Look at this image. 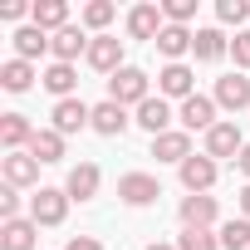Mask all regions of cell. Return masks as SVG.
<instances>
[{
	"instance_id": "cell-1",
	"label": "cell",
	"mask_w": 250,
	"mask_h": 250,
	"mask_svg": "<svg viewBox=\"0 0 250 250\" xmlns=\"http://www.w3.org/2000/svg\"><path fill=\"white\" fill-rule=\"evenodd\" d=\"M64 216H69V191L64 187H40L30 196V221L35 226H64Z\"/></svg>"
},
{
	"instance_id": "cell-2",
	"label": "cell",
	"mask_w": 250,
	"mask_h": 250,
	"mask_svg": "<svg viewBox=\"0 0 250 250\" xmlns=\"http://www.w3.org/2000/svg\"><path fill=\"white\" fill-rule=\"evenodd\" d=\"M108 98H113V103H123V108H128V103H133V108H138V103H147V98H152V93H147V74H143V69H133V64H128V69H118V74L108 79Z\"/></svg>"
},
{
	"instance_id": "cell-3",
	"label": "cell",
	"mask_w": 250,
	"mask_h": 250,
	"mask_svg": "<svg viewBox=\"0 0 250 250\" xmlns=\"http://www.w3.org/2000/svg\"><path fill=\"white\" fill-rule=\"evenodd\" d=\"M162 196V182L152 172H128V177H118V201H128V206H152Z\"/></svg>"
},
{
	"instance_id": "cell-4",
	"label": "cell",
	"mask_w": 250,
	"mask_h": 250,
	"mask_svg": "<svg viewBox=\"0 0 250 250\" xmlns=\"http://www.w3.org/2000/svg\"><path fill=\"white\" fill-rule=\"evenodd\" d=\"M177 172H182V187H187V196H206V191L216 187V162H211L206 152H191V157H187Z\"/></svg>"
},
{
	"instance_id": "cell-5",
	"label": "cell",
	"mask_w": 250,
	"mask_h": 250,
	"mask_svg": "<svg viewBox=\"0 0 250 250\" xmlns=\"http://www.w3.org/2000/svg\"><path fill=\"white\" fill-rule=\"evenodd\" d=\"M177 118H182L187 133H211L216 123H221V118H216V98H206V93H191V98L177 108Z\"/></svg>"
},
{
	"instance_id": "cell-6",
	"label": "cell",
	"mask_w": 250,
	"mask_h": 250,
	"mask_svg": "<svg viewBox=\"0 0 250 250\" xmlns=\"http://www.w3.org/2000/svg\"><path fill=\"white\" fill-rule=\"evenodd\" d=\"M54 133H83V128H93V108L83 103V98H64V103H54Z\"/></svg>"
},
{
	"instance_id": "cell-7",
	"label": "cell",
	"mask_w": 250,
	"mask_h": 250,
	"mask_svg": "<svg viewBox=\"0 0 250 250\" xmlns=\"http://www.w3.org/2000/svg\"><path fill=\"white\" fill-rule=\"evenodd\" d=\"M98 74H118V69H128L123 64V40L118 35H93V44H88V54H83Z\"/></svg>"
},
{
	"instance_id": "cell-8",
	"label": "cell",
	"mask_w": 250,
	"mask_h": 250,
	"mask_svg": "<svg viewBox=\"0 0 250 250\" xmlns=\"http://www.w3.org/2000/svg\"><path fill=\"white\" fill-rule=\"evenodd\" d=\"M177 216H182V230H211L221 211H216V196H182Z\"/></svg>"
},
{
	"instance_id": "cell-9",
	"label": "cell",
	"mask_w": 250,
	"mask_h": 250,
	"mask_svg": "<svg viewBox=\"0 0 250 250\" xmlns=\"http://www.w3.org/2000/svg\"><path fill=\"white\" fill-rule=\"evenodd\" d=\"M245 152V138H240V128H235V123H216V128L206 133V157L216 162V157H240Z\"/></svg>"
},
{
	"instance_id": "cell-10",
	"label": "cell",
	"mask_w": 250,
	"mask_h": 250,
	"mask_svg": "<svg viewBox=\"0 0 250 250\" xmlns=\"http://www.w3.org/2000/svg\"><path fill=\"white\" fill-rule=\"evenodd\" d=\"M0 177H5V187H35L40 182V162L30 157V152H5L0 157Z\"/></svg>"
},
{
	"instance_id": "cell-11",
	"label": "cell",
	"mask_w": 250,
	"mask_h": 250,
	"mask_svg": "<svg viewBox=\"0 0 250 250\" xmlns=\"http://www.w3.org/2000/svg\"><path fill=\"white\" fill-rule=\"evenodd\" d=\"M162 30H167L162 5H133V10H128V35H133V40H152V44H157Z\"/></svg>"
},
{
	"instance_id": "cell-12",
	"label": "cell",
	"mask_w": 250,
	"mask_h": 250,
	"mask_svg": "<svg viewBox=\"0 0 250 250\" xmlns=\"http://www.w3.org/2000/svg\"><path fill=\"white\" fill-rule=\"evenodd\" d=\"M216 108H226V113H240V108H250V79L245 74H226V79H216Z\"/></svg>"
},
{
	"instance_id": "cell-13",
	"label": "cell",
	"mask_w": 250,
	"mask_h": 250,
	"mask_svg": "<svg viewBox=\"0 0 250 250\" xmlns=\"http://www.w3.org/2000/svg\"><path fill=\"white\" fill-rule=\"evenodd\" d=\"M157 93H162V98H182V103H187V98L196 93V74H191L187 64H167V69L157 74Z\"/></svg>"
},
{
	"instance_id": "cell-14",
	"label": "cell",
	"mask_w": 250,
	"mask_h": 250,
	"mask_svg": "<svg viewBox=\"0 0 250 250\" xmlns=\"http://www.w3.org/2000/svg\"><path fill=\"white\" fill-rule=\"evenodd\" d=\"M138 128H147L152 138H162V133H172V103L157 93V98H147V103H138Z\"/></svg>"
},
{
	"instance_id": "cell-15",
	"label": "cell",
	"mask_w": 250,
	"mask_h": 250,
	"mask_svg": "<svg viewBox=\"0 0 250 250\" xmlns=\"http://www.w3.org/2000/svg\"><path fill=\"white\" fill-rule=\"evenodd\" d=\"M35 133L40 128H30L25 113H5V118H0V143H5V152H25L35 143Z\"/></svg>"
},
{
	"instance_id": "cell-16",
	"label": "cell",
	"mask_w": 250,
	"mask_h": 250,
	"mask_svg": "<svg viewBox=\"0 0 250 250\" xmlns=\"http://www.w3.org/2000/svg\"><path fill=\"white\" fill-rule=\"evenodd\" d=\"M88 44H93V40H88V35H83L79 25H64V30L54 35V44H49V54H54V64H74L79 54H88Z\"/></svg>"
},
{
	"instance_id": "cell-17",
	"label": "cell",
	"mask_w": 250,
	"mask_h": 250,
	"mask_svg": "<svg viewBox=\"0 0 250 250\" xmlns=\"http://www.w3.org/2000/svg\"><path fill=\"white\" fill-rule=\"evenodd\" d=\"M152 157L157 162H187L191 157V133L187 128H172V133H162V138H152Z\"/></svg>"
},
{
	"instance_id": "cell-18",
	"label": "cell",
	"mask_w": 250,
	"mask_h": 250,
	"mask_svg": "<svg viewBox=\"0 0 250 250\" xmlns=\"http://www.w3.org/2000/svg\"><path fill=\"white\" fill-rule=\"evenodd\" d=\"M98 187H103V172H98L93 162H79V167L69 172V182H64L69 201H93V196H98Z\"/></svg>"
},
{
	"instance_id": "cell-19",
	"label": "cell",
	"mask_w": 250,
	"mask_h": 250,
	"mask_svg": "<svg viewBox=\"0 0 250 250\" xmlns=\"http://www.w3.org/2000/svg\"><path fill=\"white\" fill-rule=\"evenodd\" d=\"M128 123H133V118H128V108L113 103V98H103V103L93 108V133H103V138H118Z\"/></svg>"
},
{
	"instance_id": "cell-20",
	"label": "cell",
	"mask_w": 250,
	"mask_h": 250,
	"mask_svg": "<svg viewBox=\"0 0 250 250\" xmlns=\"http://www.w3.org/2000/svg\"><path fill=\"white\" fill-rule=\"evenodd\" d=\"M35 235H40V226L30 216L5 221V226H0V250H35Z\"/></svg>"
},
{
	"instance_id": "cell-21",
	"label": "cell",
	"mask_w": 250,
	"mask_h": 250,
	"mask_svg": "<svg viewBox=\"0 0 250 250\" xmlns=\"http://www.w3.org/2000/svg\"><path fill=\"white\" fill-rule=\"evenodd\" d=\"M40 167H49V162H64V133H54V128H40L35 133V143L25 147Z\"/></svg>"
},
{
	"instance_id": "cell-22",
	"label": "cell",
	"mask_w": 250,
	"mask_h": 250,
	"mask_svg": "<svg viewBox=\"0 0 250 250\" xmlns=\"http://www.w3.org/2000/svg\"><path fill=\"white\" fill-rule=\"evenodd\" d=\"M10 40H15V59H40V54H44V49L54 44V40H49V35L40 30V25H20V30H15Z\"/></svg>"
},
{
	"instance_id": "cell-23",
	"label": "cell",
	"mask_w": 250,
	"mask_h": 250,
	"mask_svg": "<svg viewBox=\"0 0 250 250\" xmlns=\"http://www.w3.org/2000/svg\"><path fill=\"white\" fill-rule=\"evenodd\" d=\"M40 83L64 103V98H74V88H79V74H74V64H49L44 74H40Z\"/></svg>"
},
{
	"instance_id": "cell-24",
	"label": "cell",
	"mask_w": 250,
	"mask_h": 250,
	"mask_svg": "<svg viewBox=\"0 0 250 250\" xmlns=\"http://www.w3.org/2000/svg\"><path fill=\"white\" fill-rule=\"evenodd\" d=\"M30 25H40L44 35H49V30L59 35V30L69 25V5H64V0H35V15H30Z\"/></svg>"
},
{
	"instance_id": "cell-25",
	"label": "cell",
	"mask_w": 250,
	"mask_h": 250,
	"mask_svg": "<svg viewBox=\"0 0 250 250\" xmlns=\"http://www.w3.org/2000/svg\"><path fill=\"white\" fill-rule=\"evenodd\" d=\"M191 40H196V35H191L187 25H167V30L157 35V49L167 54V64H182V54L191 49Z\"/></svg>"
},
{
	"instance_id": "cell-26",
	"label": "cell",
	"mask_w": 250,
	"mask_h": 250,
	"mask_svg": "<svg viewBox=\"0 0 250 250\" xmlns=\"http://www.w3.org/2000/svg\"><path fill=\"white\" fill-rule=\"evenodd\" d=\"M30 83H35V64H30V59H5V64H0V88L25 93Z\"/></svg>"
},
{
	"instance_id": "cell-27",
	"label": "cell",
	"mask_w": 250,
	"mask_h": 250,
	"mask_svg": "<svg viewBox=\"0 0 250 250\" xmlns=\"http://www.w3.org/2000/svg\"><path fill=\"white\" fill-rule=\"evenodd\" d=\"M226 49H230V40H226L221 30H196V40H191V54H196L201 64H216Z\"/></svg>"
},
{
	"instance_id": "cell-28",
	"label": "cell",
	"mask_w": 250,
	"mask_h": 250,
	"mask_svg": "<svg viewBox=\"0 0 250 250\" xmlns=\"http://www.w3.org/2000/svg\"><path fill=\"white\" fill-rule=\"evenodd\" d=\"M221 250H250V221H226L221 226Z\"/></svg>"
},
{
	"instance_id": "cell-29",
	"label": "cell",
	"mask_w": 250,
	"mask_h": 250,
	"mask_svg": "<svg viewBox=\"0 0 250 250\" xmlns=\"http://www.w3.org/2000/svg\"><path fill=\"white\" fill-rule=\"evenodd\" d=\"M113 15H118L113 0H88V5H83V25H88V30H108Z\"/></svg>"
},
{
	"instance_id": "cell-30",
	"label": "cell",
	"mask_w": 250,
	"mask_h": 250,
	"mask_svg": "<svg viewBox=\"0 0 250 250\" xmlns=\"http://www.w3.org/2000/svg\"><path fill=\"white\" fill-rule=\"evenodd\" d=\"M177 250H221V235H211V230H182Z\"/></svg>"
},
{
	"instance_id": "cell-31",
	"label": "cell",
	"mask_w": 250,
	"mask_h": 250,
	"mask_svg": "<svg viewBox=\"0 0 250 250\" xmlns=\"http://www.w3.org/2000/svg\"><path fill=\"white\" fill-rule=\"evenodd\" d=\"M216 20L221 25H245L250 20V5H245V0H216Z\"/></svg>"
},
{
	"instance_id": "cell-32",
	"label": "cell",
	"mask_w": 250,
	"mask_h": 250,
	"mask_svg": "<svg viewBox=\"0 0 250 250\" xmlns=\"http://www.w3.org/2000/svg\"><path fill=\"white\" fill-rule=\"evenodd\" d=\"M162 15H167V25H187V20L196 15V0H167Z\"/></svg>"
},
{
	"instance_id": "cell-33",
	"label": "cell",
	"mask_w": 250,
	"mask_h": 250,
	"mask_svg": "<svg viewBox=\"0 0 250 250\" xmlns=\"http://www.w3.org/2000/svg\"><path fill=\"white\" fill-rule=\"evenodd\" d=\"M230 54H235V69H250V30H235Z\"/></svg>"
},
{
	"instance_id": "cell-34",
	"label": "cell",
	"mask_w": 250,
	"mask_h": 250,
	"mask_svg": "<svg viewBox=\"0 0 250 250\" xmlns=\"http://www.w3.org/2000/svg\"><path fill=\"white\" fill-rule=\"evenodd\" d=\"M0 221H20V196H15V187L0 191Z\"/></svg>"
},
{
	"instance_id": "cell-35",
	"label": "cell",
	"mask_w": 250,
	"mask_h": 250,
	"mask_svg": "<svg viewBox=\"0 0 250 250\" xmlns=\"http://www.w3.org/2000/svg\"><path fill=\"white\" fill-rule=\"evenodd\" d=\"M0 15H5V20H25V15H35V5H25V0H5Z\"/></svg>"
},
{
	"instance_id": "cell-36",
	"label": "cell",
	"mask_w": 250,
	"mask_h": 250,
	"mask_svg": "<svg viewBox=\"0 0 250 250\" xmlns=\"http://www.w3.org/2000/svg\"><path fill=\"white\" fill-rule=\"evenodd\" d=\"M64 250H103V240H93V235H69Z\"/></svg>"
},
{
	"instance_id": "cell-37",
	"label": "cell",
	"mask_w": 250,
	"mask_h": 250,
	"mask_svg": "<svg viewBox=\"0 0 250 250\" xmlns=\"http://www.w3.org/2000/svg\"><path fill=\"white\" fill-rule=\"evenodd\" d=\"M235 167H240V172H245V182H250V143H245V152L235 157Z\"/></svg>"
},
{
	"instance_id": "cell-38",
	"label": "cell",
	"mask_w": 250,
	"mask_h": 250,
	"mask_svg": "<svg viewBox=\"0 0 250 250\" xmlns=\"http://www.w3.org/2000/svg\"><path fill=\"white\" fill-rule=\"evenodd\" d=\"M240 216L250 221V182H245V191H240Z\"/></svg>"
},
{
	"instance_id": "cell-39",
	"label": "cell",
	"mask_w": 250,
	"mask_h": 250,
	"mask_svg": "<svg viewBox=\"0 0 250 250\" xmlns=\"http://www.w3.org/2000/svg\"><path fill=\"white\" fill-rule=\"evenodd\" d=\"M147 250H177V245H162V240H157V245H147Z\"/></svg>"
}]
</instances>
